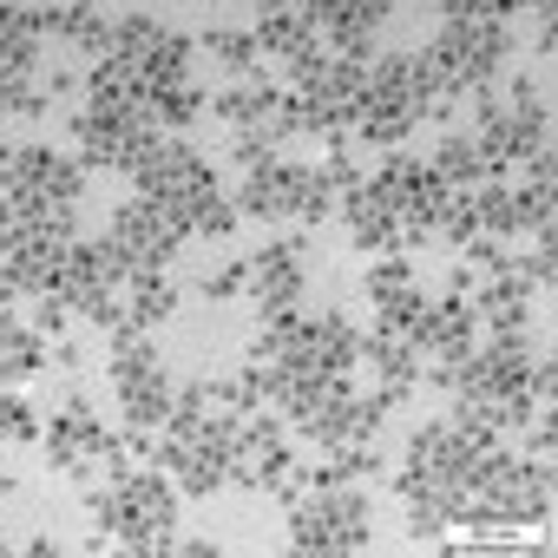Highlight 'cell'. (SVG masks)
I'll use <instances>...</instances> for the list:
<instances>
[{
  "label": "cell",
  "instance_id": "1",
  "mask_svg": "<svg viewBox=\"0 0 558 558\" xmlns=\"http://www.w3.org/2000/svg\"><path fill=\"white\" fill-rule=\"evenodd\" d=\"M310 493L316 499L296 506V519H290L303 551H355V545H368V506L355 493H342V486H310Z\"/></svg>",
  "mask_w": 558,
  "mask_h": 558
}]
</instances>
